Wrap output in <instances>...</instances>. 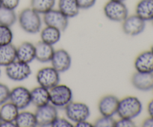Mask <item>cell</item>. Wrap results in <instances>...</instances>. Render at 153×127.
<instances>
[{
	"label": "cell",
	"mask_w": 153,
	"mask_h": 127,
	"mask_svg": "<svg viewBox=\"0 0 153 127\" xmlns=\"http://www.w3.org/2000/svg\"><path fill=\"white\" fill-rule=\"evenodd\" d=\"M19 26L25 32L34 34L40 32L42 27V19L40 13L31 7H26L17 16Z\"/></svg>",
	"instance_id": "obj_1"
},
{
	"label": "cell",
	"mask_w": 153,
	"mask_h": 127,
	"mask_svg": "<svg viewBox=\"0 0 153 127\" xmlns=\"http://www.w3.org/2000/svg\"><path fill=\"white\" fill-rule=\"evenodd\" d=\"M143 105L137 97L128 96L120 100L117 114L120 118L134 119L141 113Z\"/></svg>",
	"instance_id": "obj_2"
},
{
	"label": "cell",
	"mask_w": 153,
	"mask_h": 127,
	"mask_svg": "<svg viewBox=\"0 0 153 127\" xmlns=\"http://www.w3.org/2000/svg\"><path fill=\"white\" fill-rule=\"evenodd\" d=\"M50 103L57 108H64L73 101V91L66 85L58 84L49 89Z\"/></svg>",
	"instance_id": "obj_3"
},
{
	"label": "cell",
	"mask_w": 153,
	"mask_h": 127,
	"mask_svg": "<svg viewBox=\"0 0 153 127\" xmlns=\"http://www.w3.org/2000/svg\"><path fill=\"white\" fill-rule=\"evenodd\" d=\"M105 16L111 21L123 22L128 16V10L124 1L109 0L103 8Z\"/></svg>",
	"instance_id": "obj_4"
},
{
	"label": "cell",
	"mask_w": 153,
	"mask_h": 127,
	"mask_svg": "<svg viewBox=\"0 0 153 127\" xmlns=\"http://www.w3.org/2000/svg\"><path fill=\"white\" fill-rule=\"evenodd\" d=\"M64 110L67 119L74 123L88 120L91 115V110L88 105L80 102L72 101L64 108Z\"/></svg>",
	"instance_id": "obj_5"
},
{
	"label": "cell",
	"mask_w": 153,
	"mask_h": 127,
	"mask_svg": "<svg viewBox=\"0 0 153 127\" xmlns=\"http://www.w3.org/2000/svg\"><path fill=\"white\" fill-rule=\"evenodd\" d=\"M7 77L13 82H22L28 79L31 74V69L29 64L16 60L5 67Z\"/></svg>",
	"instance_id": "obj_6"
},
{
	"label": "cell",
	"mask_w": 153,
	"mask_h": 127,
	"mask_svg": "<svg viewBox=\"0 0 153 127\" xmlns=\"http://www.w3.org/2000/svg\"><path fill=\"white\" fill-rule=\"evenodd\" d=\"M60 73L52 67L41 68L36 74V80L40 86L51 89L60 83Z\"/></svg>",
	"instance_id": "obj_7"
},
{
	"label": "cell",
	"mask_w": 153,
	"mask_h": 127,
	"mask_svg": "<svg viewBox=\"0 0 153 127\" xmlns=\"http://www.w3.org/2000/svg\"><path fill=\"white\" fill-rule=\"evenodd\" d=\"M34 114L37 126H51L53 121L58 117V108L51 103L37 108Z\"/></svg>",
	"instance_id": "obj_8"
},
{
	"label": "cell",
	"mask_w": 153,
	"mask_h": 127,
	"mask_svg": "<svg viewBox=\"0 0 153 127\" xmlns=\"http://www.w3.org/2000/svg\"><path fill=\"white\" fill-rule=\"evenodd\" d=\"M9 101L11 102L19 110L28 108L31 103V91L23 86H17L10 91Z\"/></svg>",
	"instance_id": "obj_9"
},
{
	"label": "cell",
	"mask_w": 153,
	"mask_h": 127,
	"mask_svg": "<svg viewBox=\"0 0 153 127\" xmlns=\"http://www.w3.org/2000/svg\"><path fill=\"white\" fill-rule=\"evenodd\" d=\"M43 22L46 25L54 27L61 31H64L68 27L69 18L58 9L55 10L53 8L43 13Z\"/></svg>",
	"instance_id": "obj_10"
},
{
	"label": "cell",
	"mask_w": 153,
	"mask_h": 127,
	"mask_svg": "<svg viewBox=\"0 0 153 127\" xmlns=\"http://www.w3.org/2000/svg\"><path fill=\"white\" fill-rule=\"evenodd\" d=\"M146 28V21L137 15H130L123 22V31L128 36H137L141 34Z\"/></svg>",
	"instance_id": "obj_11"
},
{
	"label": "cell",
	"mask_w": 153,
	"mask_h": 127,
	"mask_svg": "<svg viewBox=\"0 0 153 127\" xmlns=\"http://www.w3.org/2000/svg\"><path fill=\"white\" fill-rule=\"evenodd\" d=\"M52 67L58 73H64L71 67L72 58L69 52L64 49L55 50L52 60Z\"/></svg>",
	"instance_id": "obj_12"
},
{
	"label": "cell",
	"mask_w": 153,
	"mask_h": 127,
	"mask_svg": "<svg viewBox=\"0 0 153 127\" xmlns=\"http://www.w3.org/2000/svg\"><path fill=\"white\" fill-rule=\"evenodd\" d=\"M120 100L114 95L108 94L102 97L98 104V109L102 116L113 117L117 112Z\"/></svg>",
	"instance_id": "obj_13"
},
{
	"label": "cell",
	"mask_w": 153,
	"mask_h": 127,
	"mask_svg": "<svg viewBox=\"0 0 153 127\" xmlns=\"http://www.w3.org/2000/svg\"><path fill=\"white\" fill-rule=\"evenodd\" d=\"M131 84L140 91H148L153 88V73L136 72L131 77Z\"/></svg>",
	"instance_id": "obj_14"
},
{
	"label": "cell",
	"mask_w": 153,
	"mask_h": 127,
	"mask_svg": "<svg viewBox=\"0 0 153 127\" xmlns=\"http://www.w3.org/2000/svg\"><path fill=\"white\" fill-rule=\"evenodd\" d=\"M136 71L140 73H153V52L144 51L139 54L134 61Z\"/></svg>",
	"instance_id": "obj_15"
},
{
	"label": "cell",
	"mask_w": 153,
	"mask_h": 127,
	"mask_svg": "<svg viewBox=\"0 0 153 127\" xmlns=\"http://www.w3.org/2000/svg\"><path fill=\"white\" fill-rule=\"evenodd\" d=\"M35 59V45L25 41L16 48V60L30 64Z\"/></svg>",
	"instance_id": "obj_16"
},
{
	"label": "cell",
	"mask_w": 153,
	"mask_h": 127,
	"mask_svg": "<svg viewBox=\"0 0 153 127\" xmlns=\"http://www.w3.org/2000/svg\"><path fill=\"white\" fill-rule=\"evenodd\" d=\"M31 91V103L36 108L41 107L50 103L49 90L42 86H37Z\"/></svg>",
	"instance_id": "obj_17"
},
{
	"label": "cell",
	"mask_w": 153,
	"mask_h": 127,
	"mask_svg": "<svg viewBox=\"0 0 153 127\" xmlns=\"http://www.w3.org/2000/svg\"><path fill=\"white\" fill-rule=\"evenodd\" d=\"M55 52L53 46L43 41H40L35 45V59L39 62L48 63L52 60Z\"/></svg>",
	"instance_id": "obj_18"
},
{
	"label": "cell",
	"mask_w": 153,
	"mask_h": 127,
	"mask_svg": "<svg viewBox=\"0 0 153 127\" xmlns=\"http://www.w3.org/2000/svg\"><path fill=\"white\" fill-rule=\"evenodd\" d=\"M16 60V47L12 43L0 46V67H7Z\"/></svg>",
	"instance_id": "obj_19"
},
{
	"label": "cell",
	"mask_w": 153,
	"mask_h": 127,
	"mask_svg": "<svg viewBox=\"0 0 153 127\" xmlns=\"http://www.w3.org/2000/svg\"><path fill=\"white\" fill-rule=\"evenodd\" d=\"M135 14L144 21L153 19V0H140L135 7Z\"/></svg>",
	"instance_id": "obj_20"
},
{
	"label": "cell",
	"mask_w": 153,
	"mask_h": 127,
	"mask_svg": "<svg viewBox=\"0 0 153 127\" xmlns=\"http://www.w3.org/2000/svg\"><path fill=\"white\" fill-rule=\"evenodd\" d=\"M58 10L70 19L77 16L81 9L77 0H58Z\"/></svg>",
	"instance_id": "obj_21"
},
{
	"label": "cell",
	"mask_w": 153,
	"mask_h": 127,
	"mask_svg": "<svg viewBox=\"0 0 153 127\" xmlns=\"http://www.w3.org/2000/svg\"><path fill=\"white\" fill-rule=\"evenodd\" d=\"M61 32L62 31H61L58 28L46 25V27L43 28L40 31L41 41L53 46L58 43L61 40Z\"/></svg>",
	"instance_id": "obj_22"
},
{
	"label": "cell",
	"mask_w": 153,
	"mask_h": 127,
	"mask_svg": "<svg viewBox=\"0 0 153 127\" xmlns=\"http://www.w3.org/2000/svg\"><path fill=\"white\" fill-rule=\"evenodd\" d=\"M19 108L13 104L11 102H6L0 108V117L1 122H15L18 114Z\"/></svg>",
	"instance_id": "obj_23"
},
{
	"label": "cell",
	"mask_w": 153,
	"mask_h": 127,
	"mask_svg": "<svg viewBox=\"0 0 153 127\" xmlns=\"http://www.w3.org/2000/svg\"><path fill=\"white\" fill-rule=\"evenodd\" d=\"M16 127H34L37 126L35 114L33 112L23 111L19 112L15 120Z\"/></svg>",
	"instance_id": "obj_24"
},
{
	"label": "cell",
	"mask_w": 153,
	"mask_h": 127,
	"mask_svg": "<svg viewBox=\"0 0 153 127\" xmlns=\"http://www.w3.org/2000/svg\"><path fill=\"white\" fill-rule=\"evenodd\" d=\"M17 20V16L14 10L0 7V25L11 27Z\"/></svg>",
	"instance_id": "obj_25"
},
{
	"label": "cell",
	"mask_w": 153,
	"mask_h": 127,
	"mask_svg": "<svg viewBox=\"0 0 153 127\" xmlns=\"http://www.w3.org/2000/svg\"><path fill=\"white\" fill-rule=\"evenodd\" d=\"M56 0H31V7L40 14H43L55 7Z\"/></svg>",
	"instance_id": "obj_26"
},
{
	"label": "cell",
	"mask_w": 153,
	"mask_h": 127,
	"mask_svg": "<svg viewBox=\"0 0 153 127\" xmlns=\"http://www.w3.org/2000/svg\"><path fill=\"white\" fill-rule=\"evenodd\" d=\"M13 38V31L10 27L0 25V46L11 43Z\"/></svg>",
	"instance_id": "obj_27"
},
{
	"label": "cell",
	"mask_w": 153,
	"mask_h": 127,
	"mask_svg": "<svg viewBox=\"0 0 153 127\" xmlns=\"http://www.w3.org/2000/svg\"><path fill=\"white\" fill-rule=\"evenodd\" d=\"M115 120L113 117L102 116L96 120L94 123L95 127H115Z\"/></svg>",
	"instance_id": "obj_28"
},
{
	"label": "cell",
	"mask_w": 153,
	"mask_h": 127,
	"mask_svg": "<svg viewBox=\"0 0 153 127\" xmlns=\"http://www.w3.org/2000/svg\"><path fill=\"white\" fill-rule=\"evenodd\" d=\"M10 91L7 85L0 83V106L9 100Z\"/></svg>",
	"instance_id": "obj_29"
},
{
	"label": "cell",
	"mask_w": 153,
	"mask_h": 127,
	"mask_svg": "<svg viewBox=\"0 0 153 127\" xmlns=\"http://www.w3.org/2000/svg\"><path fill=\"white\" fill-rule=\"evenodd\" d=\"M51 126L52 127H73V125L71 121L67 118L58 117L53 121Z\"/></svg>",
	"instance_id": "obj_30"
},
{
	"label": "cell",
	"mask_w": 153,
	"mask_h": 127,
	"mask_svg": "<svg viewBox=\"0 0 153 127\" xmlns=\"http://www.w3.org/2000/svg\"><path fill=\"white\" fill-rule=\"evenodd\" d=\"M135 123L132 119L120 118L115 122V127H134Z\"/></svg>",
	"instance_id": "obj_31"
},
{
	"label": "cell",
	"mask_w": 153,
	"mask_h": 127,
	"mask_svg": "<svg viewBox=\"0 0 153 127\" xmlns=\"http://www.w3.org/2000/svg\"><path fill=\"white\" fill-rule=\"evenodd\" d=\"M77 1L81 10H87L94 6L97 0H77Z\"/></svg>",
	"instance_id": "obj_32"
},
{
	"label": "cell",
	"mask_w": 153,
	"mask_h": 127,
	"mask_svg": "<svg viewBox=\"0 0 153 127\" xmlns=\"http://www.w3.org/2000/svg\"><path fill=\"white\" fill-rule=\"evenodd\" d=\"M1 6L7 8L15 10L18 7L20 0H1Z\"/></svg>",
	"instance_id": "obj_33"
},
{
	"label": "cell",
	"mask_w": 153,
	"mask_h": 127,
	"mask_svg": "<svg viewBox=\"0 0 153 127\" xmlns=\"http://www.w3.org/2000/svg\"><path fill=\"white\" fill-rule=\"evenodd\" d=\"M76 127H94V124H92L91 123L87 121V120H85L80 121V122H78L76 123Z\"/></svg>",
	"instance_id": "obj_34"
},
{
	"label": "cell",
	"mask_w": 153,
	"mask_h": 127,
	"mask_svg": "<svg viewBox=\"0 0 153 127\" xmlns=\"http://www.w3.org/2000/svg\"><path fill=\"white\" fill-rule=\"evenodd\" d=\"M142 126L143 127H153V117L149 116V117L146 118L142 123Z\"/></svg>",
	"instance_id": "obj_35"
},
{
	"label": "cell",
	"mask_w": 153,
	"mask_h": 127,
	"mask_svg": "<svg viewBox=\"0 0 153 127\" xmlns=\"http://www.w3.org/2000/svg\"><path fill=\"white\" fill-rule=\"evenodd\" d=\"M0 127H16L15 122H1Z\"/></svg>",
	"instance_id": "obj_36"
},
{
	"label": "cell",
	"mask_w": 153,
	"mask_h": 127,
	"mask_svg": "<svg viewBox=\"0 0 153 127\" xmlns=\"http://www.w3.org/2000/svg\"><path fill=\"white\" fill-rule=\"evenodd\" d=\"M147 111L149 116L153 117V100H151L147 105Z\"/></svg>",
	"instance_id": "obj_37"
},
{
	"label": "cell",
	"mask_w": 153,
	"mask_h": 127,
	"mask_svg": "<svg viewBox=\"0 0 153 127\" xmlns=\"http://www.w3.org/2000/svg\"><path fill=\"white\" fill-rule=\"evenodd\" d=\"M112 1H124L126 0H112Z\"/></svg>",
	"instance_id": "obj_38"
},
{
	"label": "cell",
	"mask_w": 153,
	"mask_h": 127,
	"mask_svg": "<svg viewBox=\"0 0 153 127\" xmlns=\"http://www.w3.org/2000/svg\"><path fill=\"white\" fill-rule=\"evenodd\" d=\"M150 50H151V51H152V52H153V46H152V47H151V49H150Z\"/></svg>",
	"instance_id": "obj_39"
},
{
	"label": "cell",
	"mask_w": 153,
	"mask_h": 127,
	"mask_svg": "<svg viewBox=\"0 0 153 127\" xmlns=\"http://www.w3.org/2000/svg\"><path fill=\"white\" fill-rule=\"evenodd\" d=\"M1 1L0 0V7H1Z\"/></svg>",
	"instance_id": "obj_40"
},
{
	"label": "cell",
	"mask_w": 153,
	"mask_h": 127,
	"mask_svg": "<svg viewBox=\"0 0 153 127\" xmlns=\"http://www.w3.org/2000/svg\"><path fill=\"white\" fill-rule=\"evenodd\" d=\"M0 76H1V68H0Z\"/></svg>",
	"instance_id": "obj_41"
},
{
	"label": "cell",
	"mask_w": 153,
	"mask_h": 127,
	"mask_svg": "<svg viewBox=\"0 0 153 127\" xmlns=\"http://www.w3.org/2000/svg\"><path fill=\"white\" fill-rule=\"evenodd\" d=\"M1 123V117H0V123Z\"/></svg>",
	"instance_id": "obj_42"
},
{
	"label": "cell",
	"mask_w": 153,
	"mask_h": 127,
	"mask_svg": "<svg viewBox=\"0 0 153 127\" xmlns=\"http://www.w3.org/2000/svg\"><path fill=\"white\" fill-rule=\"evenodd\" d=\"M151 21H152V25H153V19H152V20H151Z\"/></svg>",
	"instance_id": "obj_43"
},
{
	"label": "cell",
	"mask_w": 153,
	"mask_h": 127,
	"mask_svg": "<svg viewBox=\"0 0 153 127\" xmlns=\"http://www.w3.org/2000/svg\"><path fill=\"white\" fill-rule=\"evenodd\" d=\"M152 90H153V88H152Z\"/></svg>",
	"instance_id": "obj_44"
}]
</instances>
